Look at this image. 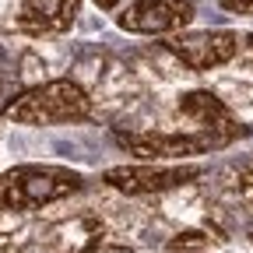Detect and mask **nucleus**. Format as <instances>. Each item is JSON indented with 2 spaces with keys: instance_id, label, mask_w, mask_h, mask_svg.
<instances>
[{
  "instance_id": "nucleus-1",
  "label": "nucleus",
  "mask_w": 253,
  "mask_h": 253,
  "mask_svg": "<svg viewBox=\"0 0 253 253\" xmlns=\"http://www.w3.org/2000/svg\"><path fill=\"white\" fill-rule=\"evenodd\" d=\"M91 113L88 91L71 81V78H56L46 84H36L21 91L18 99L4 106V116L25 126H49V123H78Z\"/></svg>"
},
{
  "instance_id": "nucleus-2",
  "label": "nucleus",
  "mask_w": 253,
  "mask_h": 253,
  "mask_svg": "<svg viewBox=\"0 0 253 253\" xmlns=\"http://www.w3.org/2000/svg\"><path fill=\"white\" fill-rule=\"evenodd\" d=\"M81 190V176L67 166H18L0 176V208L36 211Z\"/></svg>"
},
{
  "instance_id": "nucleus-3",
  "label": "nucleus",
  "mask_w": 253,
  "mask_h": 253,
  "mask_svg": "<svg viewBox=\"0 0 253 253\" xmlns=\"http://www.w3.org/2000/svg\"><path fill=\"white\" fill-rule=\"evenodd\" d=\"M204 169L201 166H116L106 169V183L120 194H166V190L194 183Z\"/></svg>"
},
{
  "instance_id": "nucleus-4",
  "label": "nucleus",
  "mask_w": 253,
  "mask_h": 253,
  "mask_svg": "<svg viewBox=\"0 0 253 253\" xmlns=\"http://www.w3.org/2000/svg\"><path fill=\"white\" fill-rule=\"evenodd\" d=\"M194 21L190 0H134L120 14V28L137 32V36H169Z\"/></svg>"
},
{
  "instance_id": "nucleus-5",
  "label": "nucleus",
  "mask_w": 253,
  "mask_h": 253,
  "mask_svg": "<svg viewBox=\"0 0 253 253\" xmlns=\"http://www.w3.org/2000/svg\"><path fill=\"white\" fill-rule=\"evenodd\" d=\"M169 53H176L190 71H214L221 63H229L239 53V36L236 32H186V36H176L166 42Z\"/></svg>"
},
{
  "instance_id": "nucleus-6",
  "label": "nucleus",
  "mask_w": 253,
  "mask_h": 253,
  "mask_svg": "<svg viewBox=\"0 0 253 253\" xmlns=\"http://www.w3.org/2000/svg\"><path fill=\"white\" fill-rule=\"evenodd\" d=\"M179 113L201 123V134L211 141V148H225L236 137H243V123L214 91H186L179 99Z\"/></svg>"
},
{
  "instance_id": "nucleus-7",
  "label": "nucleus",
  "mask_w": 253,
  "mask_h": 253,
  "mask_svg": "<svg viewBox=\"0 0 253 253\" xmlns=\"http://www.w3.org/2000/svg\"><path fill=\"white\" fill-rule=\"evenodd\" d=\"M116 141L137 155V158H190V155H204L211 151V141L204 134H162V130H148V134H116Z\"/></svg>"
},
{
  "instance_id": "nucleus-8",
  "label": "nucleus",
  "mask_w": 253,
  "mask_h": 253,
  "mask_svg": "<svg viewBox=\"0 0 253 253\" xmlns=\"http://www.w3.org/2000/svg\"><path fill=\"white\" fill-rule=\"evenodd\" d=\"M78 18V0H21L18 28L28 36H56L67 32Z\"/></svg>"
},
{
  "instance_id": "nucleus-9",
  "label": "nucleus",
  "mask_w": 253,
  "mask_h": 253,
  "mask_svg": "<svg viewBox=\"0 0 253 253\" xmlns=\"http://www.w3.org/2000/svg\"><path fill=\"white\" fill-rule=\"evenodd\" d=\"M221 7L232 14H253V0H221Z\"/></svg>"
},
{
  "instance_id": "nucleus-10",
  "label": "nucleus",
  "mask_w": 253,
  "mask_h": 253,
  "mask_svg": "<svg viewBox=\"0 0 253 253\" xmlns=\"http://www.w3.org/2000/svg\"><path fill=\"white\" fill-rule=\"evenodd\" d=\"M95 4H99V7H102V11H113V7H116V4H120V0H95Z\"/></svg>"
},
{
  "instance_id": "nucleus-11",
  "label": "nucleus",
  "mask_w": 253,
  "mask_h": 253,
  "mask_svg": "<svg viewBox=\"0 0 253 253\" xmlns=\"http://www.w3.org/2000/svg\"><path fill=\"white\" fill-rule=\"evenodd\" d=\"M246 46H250V49H253V36H250V39H246Z\"/></svg>"
},
{
  "instance_id": "nucleus-12",
  "label": "nucleus",
  "mask_w": 253,
  "mask_h": 253,
  "mask_svg": "<svg viewBox=\"0 0 253 253\" xmlns=\"http://www.w3.org/2000/svg\"><path fill=\"white\" fill-rule=\"evenodd\" d=\"M250 239H253V232H250Z\"/></svg>"
}]
</instances>
